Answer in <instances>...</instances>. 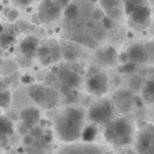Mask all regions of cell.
<instances>
[{
	"instance_id": "26",
	"label": "cell",
	"mask_w": 154,
	"mask_h": 154,
	"mask_svg": "<svg viewBox=\"0 0 154 154\" xmlns=\"http://www.w3.org/2000/svg\"><path fill=\"white\" fill-rule=\"evenodd\" d=\"M100 7L104 10H109L114 7H120V3H123V0H99Z\"/></svg>"
},
{
	"instance_id": "29",
	"label": "cell",
	"mask_w": 154,
	"mask_h": 154,
	"mask_svg": "<svg viewBox=\"0 0 154 154\" xmlns=\"http://www.w3.org/2000/svg\"><path fill=\"white\" fill-rule=\"evenodd\" d=\"M114 20H115V19L109 18V16L106 14V16H104L103 19H101V24H103V29H106V30H111L112 27H114Z\"/></svg>"
},
{
	"instance_id": "38",
	"label": "cell",
	"mask_w": 154,
	"mask_h": 154,
	"mask_svg": "<svg viewBox=\"0 0 154 154\" xmlns=\"http://www.w3.org/2000/svg\"><path fill=\"white\" fill-rule=\"evenodd\" d=\"M58 2L61 3V5H62V7L65 8V7H66V5H68V4H69V3H70V0H58Z\"/></svg>"
},
{
	"instance_id": "35",
	"label": "cell",
	"mask_w": 154,
	"mask_h": 154,
	"mask_svg": "<svg viewBox=\"0 0 154 154\" xmlns=\"http://www.w3.org/2000/svg\"><path fill=\"white\" fill-rule=\"evenodd\" d=\"M147 53H149V60L154 62V45H152V48H147Z\"/></svg>"
},
{
	"instance_id": "18",
	"label": "cell",
	"mask_w": 154,
	"mask_h": 154,
	"mask_svg": "<svg viewBox=\"0 0 154 154\" xmlns=\"http://www.w3.org/2000/svg\"><path fill=\"white\" fill-rule=\"evenodd\" d=\"M15 35H16V32L12 29H8V30L5 29L0 34V48H3V49L10 48L14 43V41H15Z\"/></svg>"
},
{
	"instance_id": "34",
	"label": "cell",
	"mask_w": 154,
	"mask_h": 154,
	"mask_svg": "<svg viewBox=\"0 0 154 154\" xmlns=\"http://www.w3.org/2000/svg\"><path fill=\"white\" fill-rule=\"evenodd\" d=\"M134 106H137V107H142L143 106V97H138V96H134Z\"/></svg>"
},
{
	"instance_id": "6",
	"label": "cell",
	"mask_w": 154,
	"mask_h": 154,
	"mask_svg": "<svg viewBox=\"0 0 154 154\" xmlns=\"http://www.w3.org/2000/svg\"><path fill=\"white\" fill-rule=\"evenodd\" d=\"M64 14V7L58 0H42L38 7V16L42 23H51Z\"/></svg>"
},
{
	"instance_id": "1",
	"label": "cell",
	"mask_w": 154,
	"mask_h": 154,
	"mask_svg": "<svg viewBox=\"0 0 154 154\" xmlns=\"http://www.w3.org/2000/svg\"><path fill=\"white\" fill-rule=\"evenodd\" d=\"M85 114L81 108L66 107L56 118V131L64 142H76L84 130Z\"/></svg>"
},
{
	"instance_id": "32",
	"label": "cell",
	"mask_w": 154,
	"mask_h": 154,
	"mask_svg": "<svg viewBox=\"0 0 154 154\" xmlns=\"http://www.w3.org/2000/svg\"><path fill=\"white\" fill-rule=\"evenodd\" d=\"M19 19V11L18 10H11L7 14V20L8 22H15Z\"/></svg>"
},
{
	"instance_id": "42",
	"label": "cell",
	"mask_w": 154,
	"mask_h": 154,
	"mask_svg": "<svg viewBox=\"0 0 154 154\" xmlns=\"http://www.w3.org/2000/svg\"><path fill=\"white\" fill-rule=\"evenodd\" d=\"M89 2H91V3H97L99 0H89Z\"/></svg>"
},
{
	"instance_id": "4",
	"label": "cell",
	"mask_w": 154,
	"mask_h": 154,
	"mask_svg": "<svg viewBox=\"0 0 154 154\" xmlns=\"http://www.w3.org/2000/svg\"><path fill=\"white\" fill-rule=\"evenodd\" d=\"M85 88L93 96L106 95L108 88V77L101 68L91 66L85 75Z\"/></svg>"
},
{
	"instance_id": "16",
	"label": "cell",
	"mask_w": 154,
	"mask_h": 154,
	"mask_svg": "<svg viewBox=\"0 0 154 154\" xmlns=\"http://www.w3.org/2000/svg\"><path fill=\"white\" fill-rule=\"evenodd\" d=\"M142 97L146 103L154 104V76L145 81L142 87Z\"/></svg>"
},
{
	"instance_id": "24",
	"label": "cell",
	"mask_w": 154,
	"mask_h": 154,
	"mask_svg": "<svg viewBox=\"0 0 154 154\" xmlns=\"http://www.w3.org/2000/svg\"><path fill=\"white\" fill-rule=\"evenodd\" d=\"M11 97H12V95H11L10 89H3L0 91V107L2 108H8L11 104Z\"/></svg>"
},
{
	"instance_id": "3",
	"label": "cell",
	"mask_w": 154,
	"mask_h": 154,
	"mask_svg": "<svg viewBox=\"0 0 154 154\" xmlns=\"http://www.w3.org/2000/svg\"><path fill=\"white\" fill-rule=\"evenodd\" d=\"M29 96L37 106L42 108H53L58 101V92L45 84H32L29 88Z\"/></svg>"
},
{
	"instance_id": "14",
	"label": "cell",
	"mask_w": 154,
	"mask_h": 154,
	"mask_svg": "<svg viewBox=\"0 0 154 154\" xmlns=\"http://www.w3.org/2000/svg\"><path fill=\"white\" fill-rule=\"evenodd\" d=\"M128 56H130V60L137 64H143L149 60V53H147V48H145L143 45H133L128 48L127 50Z\"/></svg>"
},
{
	"instance_id": "27",
	"label": "cell",
	"mask_w": 154,
	"mask_h": 154,
	"mask_svg": "<svg viewBox=\"0 0 154 154\" xmlns=\"http://www.w3.org/2000/svg\"><path fill=\"white\" fill-rule=\"evenodd\" d=\"M104 16H106V10H104V8L99 7V8H93V10H92L93 20H100L101 22V19H103Z\"/></svg>"
},
{
	"instance_id": "15",
	"label": "cell",
	"mask_w": 154,
	"mask_h": 154,
	"mask_svg": "<svg viewBox=\"0 0 154 154\" xmlns=\"http://www.w3.org/2000/svg\"><path fill=\"white\" fill-rule=\"evenodd\" d=\"M14 131H15V127H14L12 120L4 115H0V142L2 145L7 141L8 137L12 135Z\"/></svg>"
},
{
	"instance_id": "19",
	"label": "cell",
	"mask_w": 154,
	"mask_h": 154,
	"mask_svg": "<svg viewBox=\"0 0 154 154\" xmlns=\"http://www.w3.org/2000/svg\"><path fill=\"white\" fill-rule=\"evenodd\" d=\"M80 14H81L80 7L73 2H70L69 4L64 8V16L66 20H76V19L80 16Z\"/></svg>"
},
{
	"instance_id": "28",
	"label": "cell",
	"mask_w": 154,
	"mask_h": 154,
	"mask_svg": "<svg viewBox=\"0 0 154 154\" xmlns=\"http://www.w3.org/2000/svg\"><path fill=\"white\" fill-rule=\"evenodd\" d=\"M106 14L112 19H119L120 15H122V8L120 7H114L109 8V10H106Z\"/></svg>"
},
{
	"instance_id": "22",
	"label": "cell",
	"mask_w": 154,
	"mask_h": 154,
	"mask_svg": "<svg viewBox=\"0 0 154 154\" xmlns=\"http://www.w3.org/2000/svg\"><path fill=\"white\" fill-rule=\"evenodd\" d=\"M142 4H149L147 0H123V8H125L126 15H130L137 7Z\"/></svg>"
},
{
	"instance_id": "21",
	"label": "cell",
	"mask_w": 154,
	"mask_h": 154,
	"mask_svg": "<svg viewBox=\"0 0 154 154\" xmlns=\"http://www.w3.org/2000/svg\"><path fill=\"white\" fill-rule=\"evenodd\" d=\"M62 49V54L68 61H75L79 56V50L76 46H73L72 43H66V46H61Z\"/></svg>"
},
{
	"instance_id": "11",
	"label": "cell",
	"mask_w": 154,
	"mask_h": 154,
	"mask_svg": "<svg viewBox=\"0 0 154 154\" xmlns=\"http://www.w3.org/2000/svg\"><path fill=\"white\" fill-rule=\"evenodd\" d=\"M39 48V41L32 35H27L19 43V51L27 58H31L37 54V50Z\"/></svg>"
},
{
	"instance_id": "41",
	"label": "cell",
	"mask_w": 154,
	"mask_h": 154,
	"mask_svg": "<svg viewBox=\"0 0 154 154\" xmlns=\"http://www.w3.org/2000/svg\"><path fill=\"white\" fill-rule=\"evenodd\" d=\"M4 30H5V27H4V26H3V24H2V23H0V34H2V32H3V31H4Z\"/></svg>"
},
{
	"instance_id": "17",
	"label": "cell",
	"mask_w": 154,
	"mask_h": 154,
	"mask_svg": "<svg viewBox=\"0 0 154 154\" xmlns=\"http://www.w3.org/2000/svg\"><path fill=\"white\" fill-rule=\"evenodd\" d=\"M96 137H97V127H96V123L91 122V125L85 126L84 130H82L81 139L85 142V143H88V142H93V141H95Z\"/></svg>"
},
{
	"instance_id": "23",
	"label": "cell",
	"mask_w": 154,
	"mask_h": 154,
	"mask_svg": "<svg viewBox=\"0 0 154 154\" xmlns=\"http://www.w3.org/2000/svg\"><path fill=\"white\" fill-rule=\"evenodd\" d=\"M137 66H138V64L130 60V61H127L126 64H120V66L118 68V70H119L120 73H123V75H130V73L135 72Z\"/></svg>"
},
{
	"instance_id": "37",
	"label": "cell",
	"mask_w": 154,
	"mask_h": 154,
	"mask_svg": "<svg viewBox=\"0 0 154 154\" xmlns=\"http://www.w3.org/2000/svg\"><path fill=\"white\" fill-rule=\"evenodd\" d=\"M14 2H15L16 4H20V5H27V4H30V3H31L32 0H14Z\"/></svg>"
},
{
	"instance_id": "44",
	"label": "cell",
	"mask_w": 154,
	"mask_h": 154,
	"mask_svg": "<svg viewBox=\"0 0 154 154\" xmlns=\"http://www.w3.org/2000/svg\"><path fill=\"white\" fill-rule=\"evenodd\" d=\"M0 150H2V149H0Z\"/></svg>"
},
{
	"instance_id": "43",
	"label": "cell",
	"mask_w": 154,
	"mask_h": 154,
	"mask_svg": "<svg viewBox=\"0 0 154 154\" xmlns=\"http://www.w3.org/2000/svg\"><path fill=\"white\" fill-rule=\"evenodd\" d=\"M0 108H2V107H0Z\"/></svg>"
},
{
	"instance_id": "8",
	"label": "cell",
	"mask_w": 154,
	"mask_h": 154,
	"mask_svg": "<svg viewBox=\"0 0 154 154\" xmlns=\"http://www.w3.org/2000/svg\"><path fill=\"white\" fill-rule=\"evenodd\" d=\"M128 16L131 26H134L135 29H143L149 24L150 16H152V8L149 4H142L139 7H137L133 12Z\"/></svg>"
},
{
	"instance_id": "31",
	"label": "cell",
	"mask_w": 154,
	"mask_h": 154,
	"mask_svg": "<svg viewBox=\"0 0 154 154\" xmlns=\"http://www.w3.org/2000/svg\"><path fill=\"white\" fill-rule=\"evenodd\" d=\"M37 137L34 135L32 133H29V134H26V135L23 137V143L26 145V146H30V145H34V143H37Z\"/></svg>"
},
{
	"instance_id": "5",
	"label": "cell",
	"mask_w": 154,
	"mask_h": 154,
	"mask_svg": "<svg viewBox=\"0 0 154 154\" xmlns=\"http://www.w3.org/2000/svg\"><path fill=\"white\" fill-rule=\"evenodd\" d=\"M115 108L114 101L111 100H100L97 103L92 104L88 109V120L96 125H107L109 120L115 118Z\"/></svg>"
},
{
	"instance_id": "33",
	"label": "cell",
	"mask_w": 154,
	"mask_h": 154,
	"mask_svg": "<svg viewBox=\"0 0 154 154\" xmlns=\"http://www.w3.org/2000/svg\"><path fill=\"white\" fill-rule=\"evenodd\" d=\"M127 61H130V56H128L127 51L120 53L119 56H118V62H119V64H126Z\"/></svg>"
},
{
	"instance_id": "12",
	"label": "cell",
	"mask_w": 154,
	"mask_h": 154,
	"mask_svg": "<svg viewBox=\"0 0 154 154\" xmlns=\"http://www.w3.org/2000/svg\"><path fill=\"white\" fill-rule=\"evenodd\" d=\"M137 150L139 153H154V141L150 130L142 131L137 139Z\"/></svg>"
},
{
	"instance_id": "39",
	"label": "cell",
	"mask_w": 154,
	"mask_h": 154,
	"mask_svg": "<svg viewBox=\"0 0 154 154\" xmlns=\"http://www.w3.org/2000/svg\"><path fill=\"white\" fill-rule=\"evenodd\" d=\"M7 88V85H5V82H4V80H2L0 79V91H3V89H5Z\"/></svg>"
},
{
	"instance_id": "13",
	"label": "cell",
	"mask_w": 154,
	"mask_h": 154,
	"mask_svg": "<svg viewBox=\"0 0 154 154\" xmlns=\"http://www.w3.org/2000/svg\"><path fill=\"white\" fill-rule=\"evenodd\" d=\"M19 118H20V120L24 125H27L30 128H32L34 126H37L38 123H39L41 112H39V109L35 108V107H26V108H23L20 111Z\"/></svg>"
},
{
	"instance_id": "9",
	"label": "cell",
	"mask_w": 154,
	"mask_h": 154,
	"mask_svg": "<svg viewBox=\"0 0 154 154\" xmlns=\"http://www.w3.org/2000/svg\"><path fill=\"white\" fill-rule=\"evenodd\" d=\"M134 96L130 91L127 89H120L114 95V106L122 114L130 112V109L134 106Z\"/></svg>"
},
{
	"instance_id": "30",
	"label": "cell",
	"mask_w": 154,
	"mask_h": 154,
	"mask_svg": "<svg viewBox=\"0 0 154 154\" xmlns=\"http://www.w3.org/2000/svg\"><path fill=\"white\" fill-rule=\"evenodd\" d=\"M37 56L39 57H46V56H50V45H42V46H39L38 48V50H37Z\"/></svg>"
},
{
	"instance_id": "40",
	"label": "cell",
	"mask_w": 154,
	"mask_h": 154,
	"mask_svg": "<svg viewBox=\"0 0 154 154\" xmlns=\"http://www.w3.org/2000/svg\"><path fill=\"white\" fill-rule=\"evenodd\" d=\"M149 130H150V133H152V135H153V141H154V126H150Z\"/></svg>"
},
{
	"instance_id": "2",
	"label": "cell",
	"mask_w": 154,
	"mask_h": 154,
	"mask_svg": "<svg viewBox=\"0 0 154 154\" xmlns=\"http://www.w3.org/2000/svg\"><path fill=\"white\" fill-rule=\"evenodd\" d=\"M134 130L131 123L126 118L119 116L114 118L106 125L104 128V138L108 143L114 146H127L133 142Z\"/></svg>"
},
{
	"instance_id": "10",
	"label": "cell",
	"mask_w": 154,
	"mask_h": 154,
	"mask_svg": "<svg viewBox=\"0 0 154 154\" xmlns=\"http://www.w3.org/2000/svg\"><path fill=\"white\" fill-rule=\"evenodd\" d=\"M118 56L119 54L112 46H106V48H101L97 50L96 60L101 66H114L118 62Z\"/></svg>"
},
{
	"instance_id": "36",
	"label": "cell",
	"mask_w": 154,
	"mask_h": 154,
	"mask_svg": "<svg viewBox=\"0 0 154 154\" xmlns=\"http://www.w3.org/2000/svg\"><path fill=\"white\" fill-rule=\"evenodd\" d=\"M32 77L31 76H27V75H24L23 77H22V82H23V84H30V82L32 81Z\"/></svg>"
},
{
	"instance_id": "25",
	"label": "cell",
	"mask_w": 154,
	"mask_h": 154,
	"mask_svg": "<svg viewBox=\"0 0 154 154\" xmlns=\"http://www.w3.org/2000/svg\"><path fill=\"white\" fill-rule=\"evenodd\" d=\"M145 84V80L141 76H134L133 79H130V89L131 91H142V87Z\"/></svg>"
},
{
	"instance_id": "7",
	"label": "cell",
	"mask_w": 154,
	"mask_h": 154,
	"mask_svg": "<svg viewBox=\"0 0 154 154\" xmlns=\"http://www.w3.org/2000/svg\"><path fill=\"white\" fill-rule=\"evenodd\" d=\"M58 80L61 81V85L70 88V89H79L82 84V79L80 76V73L77 70L72 69V68L68 66H61L58 68V72H57Z\"/></svg>"
},
{
	"instance_id": "20",
	"label": "cell",
	"mask_w": 154,
	"mask_h": 154,
	"mask_svg": "<svg viewBox=\"0 0 154 154\" xmlns=\"http://www.w3.org/2000/svg\"><path fill=\"white\" fill-rule=\"evenodd\" d=\"M62 152H80V153H100L101 149L97 146H93L91 145V142H88L84 146H69L65 147Z\"/></svg>"
}]
</instances>
